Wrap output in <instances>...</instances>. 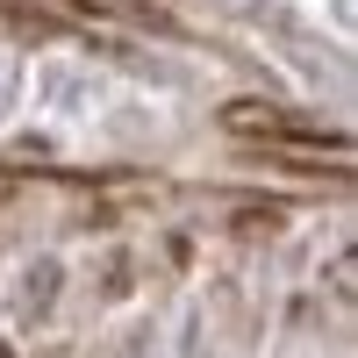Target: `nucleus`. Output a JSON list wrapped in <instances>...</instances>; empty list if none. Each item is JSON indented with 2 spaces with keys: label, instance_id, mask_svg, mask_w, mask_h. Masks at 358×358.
Here are the masks:
<instances>
[{
  "label": "nucleus",
  "instance_id": "1",
  "mask_svg": "<svg viewBox=\"0 0 358 358\" xmlns=\"http://www.w3.org/2000/svg\"><path fill=\"white\" fill-rule=\"evenodd\" d=\"M229 129L236 136H265V143H280V151H330V158H344V143L337 136H322V129H301V122H287V115H273V108H229Z\"/></svg>",
  "mask_w": 358,
  "mask_h": 358
}]
</instances>
